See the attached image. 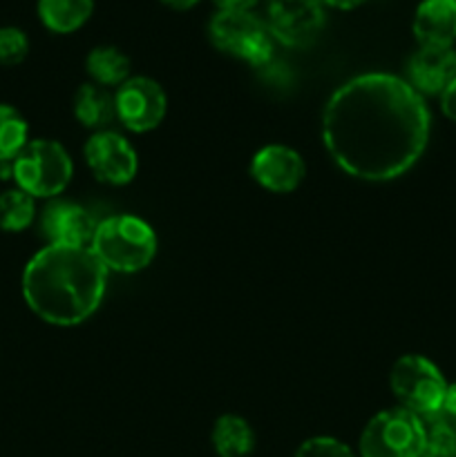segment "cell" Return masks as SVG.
Returning a JSON list of instances; mask_svg holds the SVG:
<instances>
[{"mask_svg": "<svg viewBox=\"0 0 456 457\" xmlns=\"http://www.w3.org/2000/svg\"><path fill=\"white\" fill-rule=\"evenodd\" d=\"M443 411L452 418H456V382L454 384H447V391H445V400H443Z\"/></svg>", "mask_w": 456, "mask_h": 457, "instance_id": "cell-26", "label": "cell"}, {"mask_svg": "<svg viewBox=\"0 0 456 457\" xmlns=\"http://www.w3.org/2000/svg\"><path fill=\"white\" fill-rule=\"evenodd\" d=\"M30 143L27 120L16 107L0 103V163L13 161Z\"/></svg>", "mask_w": 456, "mask_h": 457, "instance_id": "cell-21", "label": "cell"}, {"mask_svg": "<svg viewBox=\"0 0 456 457\" xmlns=\"http://www.w3.org/2000/svg\"><path fill=\"white\" fill-rule=\"evenodd\" d=\"M88 74L92 76L94 83L101 87H112V85H123L130 79V58L121 49L112 45H101L88 54Z\"/></svg>", "mask_w": 456, "mask_h": 457, "instance_id": "cell-18", "label": "cell"}, {"mask_svg": "<svg viewBox=\"0 0 456 457\" xmlns=\"http://www.w3.org/2000/svg\"><path fill=\"white\" fill-rule=\"evenodd\" d=\"M411 29L420 47H454L456 0H423L416 7Z\"/></svg>", "mask_w": 456, "mask_h": 457, "instance_id": "cell-14", "label": "cell"}, {"mask_svg": "<svg viewBox=\"0 0 456 457\" xmlns=\"http://www.w3.org/2000/svg\"><path fill=\"white\" fill-rule=\"evenodd\" d=\"M362 3H367V0H325L326 7L340 9V12H351V9L360 7Z\"/></svg>", "mask_w": 456, "mask_h": 457, "instance_id": "cell-28", "label": "cell"}, {"mask_svg": "<svg viewBox=\"0 0 456 457\" xmlns=\"http://www.w3.org/2000/svg\"><path fill=\"white\" fill-rule=\"evenodd\" d=\"M30 54V38L21 27H0V65H21Z\"/></svg>", "mask_w": 456, "mask_h": 457, "instance_id": "cell-22", "label": "cell"}, {"mask_svg": "<svg viewBox=\"0 0 456 457\" xmlns=\"http://www.w3.org/2000/svg\"><path fill=\"white\" fill-rule=\"evenodd\" d=\"M165 105L168 101L161 85L148 76L128 79L114 94L116 116L125 128L139 134L159 128L165 116Z\"/></svg>", "mask_w": 456, "mask_h": 457, "instance_id": "cell-9", "label": "cell"}, {"mask_svg": "<svg viewBox=\"0 0 456 457\" xmlns=\"http://www.w3.org/2000/svg\"><path fill=\"white\" fill-rule=\"evenodd\" d=\"M36 217V199L21 187H13L0 195V230L22 232L31 226Z\"/></svg>", "mask_w": 456, "mask_h": 457, "instance_id": "cell-20", "label": "cell"}, {"mask_svg": "<svg viewBox=\"0 0 456 457\" xmlns=\"http://www.w3.org/2000/svg\"><path fill=\"white\" fill-rule=\"evenodd\" d=\"M456 80L454 47H418L407 62V83L420 96H441Z\"/></svg>", "mask_w": 456, "mask_h": 457, "instance_id": "cell-13", "label": "cell"}, {"mask_svg": "<svg viewBox=\"0 0 456 457\" xmlns=\"http://www.w3.org/2000/svg\"><path fill=\"white\" fill-rule=\"evenodd\" d=\"M325 0H266V27L286 47H308L326 22Z\"/></svg>", "mask_w": 456, "mask_h": 457, "instance_id": "cell-8", "label": "cell"}, {"mask_svg": "<svg viewBox=\"0 0 456 457\" xmlns=\"http://www.w3.org/2000/svg\"><path fill=\"white\" fill-rule=\"evenodd\" d=\"M208 36L219 52L249 62L255 70L273 58V36L266 21L253 12H217L208 25Z\"/></svg>", "mask_w": 456, "mask_h": 457, "instance_id": "cell-5", "label": "cell"}, {"mask_svg": "<svg viewBox=\"0 0 456 457\" xmlns=\"http://www.w3.org/2000/svg\"><path fill=\"white\" fill-rule=\"evenodd\" d=\"M107 268L89 245H45L22 270V297L52 326H76L106 297Z\"/></svg>", "mask_w": 456, "mask_h": 457, "instance_id": "cell-2", "label": "cell"}, {"mask_svg": "<svg viewBox=\"0 0 456 457\" xmlns=\"http://www.w3.org/2000/svg\"><path fill=\"white\" fill-rule=\"evenodd\" d=\"M85 161L94 177L110 186H125L137 177V152L121 134L110 129L97 132L85 143Z\"/></svg>", "mask_w": 456, "mask_h": 457, "instance_id": "cell-10", "label": "cell"}, {"mask_svg": "<svg viewBox=\"0 0 456 457\" xmlns=\"http://www.w3.org/2000/svg\"><path fill=\"white\" fill-rule=\"evenodd\" d=\"M74 116L83 128L103 132L116 116L114 96L97 83L80 85L74 96Z\"/></svg>", "mask_w": 456, "mask_h": 457, "instance_id": "cell-16", "label": "cell"}, {"mask_svg": "<svg viewBox=\"0 0 456 457\" xmlns=\"http://www.w3.org/2000/svg\"><path fill=\"white\" fill-rule=\"evenodd\" d=\"M164 7L173 9V12H188V9L197 7V4L201 3V0H159Z\"/></svg>", "mask_w": 456, "mask_h": 457, "instance_id": "cell-27", "label": "cell"}, {"mask_svg": "<svg viewBox=\"0 0 456 457\" xmlns=\"http://www.w3.org/2000/svg\"><path fill=\"white\" fill-rule=\"evenodd\" d=\"M103 266L114 272H139L156 254V235L143 219L119 214L101 221L89 244Z\"/></svg>", "mask_w": 456, "mask_h": 457, "instance_id": "cell-3", "label": "cell"}, {"mask_svg": "<svg viewBox=\"0 0 456 457\" xmlns=\"http://www.w3.org/2000/svg\"><path fill=\"white\" fill-rule=\"evenodd\" d=\"M423 420L402 406L371 418L360 436V457H423Z\"/></svg>", "mask_w": 456, "mask_h": 457, "instance_id": "cell-6", "label": "cell"}, {"mask_svg": "<svg viewBox=\"0 0 456 457\" xmlns=\"http://www.w3.org/2000/svg\"><path fill=\"white\" fill-rule=\"evenodd\" d=\"M217 12H253L259 0H213Z\"/></svg>", "mask_w": 456, "mask_h": 457, "instance_id": "cell-24", "label": "cell"}, {"mask_svg": "<svg viewBox=\"0 0 456 457\" xmlns=\"http://www.w3.org/2000/svg\"><path fill=\"white\" fill-rule=\"evenodd\" d=\"M420 420L425 427L423 457H456V418L438 411Z\"/></svg>", "mask_w": 456, "mask_h": 457, "instance_id": "cell-19", "label": "cell"}, {"mask_svg": "<svg viewBox=\"0 0 456 457\" xmlns=\"http://www.w3.org/2000/svg\"><path fill=\"white\" fill-rule=\"evenodd\" d=\"M98 223L92 214L70 201H54L43 210L40 232L49 245H88L92 244Z\"/></svg>", "mask_w": 456, "mask_h": 457, "instance_id": "cell-11", "label": "cell"}, {"mask_svg": "<svg viewBox=\"0 0 456 457\" xmlns=\"http://www.w3.org/2000/svg\"><path fill=\"white\" fill-rule=\"evenodd\" d=\"M307 168L302 156L286 145H266L253 156L250 177L271 192H293L302 183Z\"/></svg>", "mask_w": 456, "mask_h": 457, "instance_id": "cell-12", "label": "cell"}, {"mask_svg": "<svg viewBox=\"0 0 456 457\" xmlns=\"http://www.w3.org/2000/svg\"><path fill=\"white\" fill-rule=\"evenodd\" d=\"M389 384L402 409L411 411L418 418H427L443 411L447 382L438 366L427 357H401L389 373Z\"/></svg>", "mask_w": 456, "mask_h": 457, "instance_id": "cell-7", "label": "cell"}, {"mask_svg": "<svg viewBox=\"0 0 456 457\" xmlns=\"http://www.w3.org/2000/svg\"><path fill=\"white\" fill-rule=\"evenodd\" d=\"M441 110L447 119L456 123V80L441 94Z\"/></svg>", "mask_w": 456, "mask_h": 457, "instance_id": "cell-25", "label": "cell"}, {"mask_svg": "<svg viewBox=\"0 0 456 457\" xmlns=\"http://www.w3.org/2000/svg\"><path fill=\"white\" fill-rule=\"evenodd\" d=\"M74 165L58 141L34 138L13 161V181L34 199H52L72 181Z\"/></svg>", "mask_w": 456, "mask_h": 457, "instance_id": "cell-4", "label": "cell"}, {"mask_svg": "<svg viewBox=\"0 0 456 457\" xmlns=\"http://www.w3.org/2000/svg\"><path fill=\"white\" fill-rule=\"evenodd\" d=\"M213 446L219 457H249L255 449V433L240 415H222L213 427Z\"/></svg>", "mask_w": 456, "mask_h": 457, "instance_id": "cell-17", "label": "cell"}, {"mask_svg": "<svg viewBox=\"0 0 456 457\" xmlns=\"http://www.w3.org/2000/svg\"><path fill=\"white\" fill-rule=\"evenodd\" d=\"M295 457H356L353 451L349 449L344 442L335 440V437H311V440L302 442Z\"/></svg>", "mask_w": 456, "mask_h": 457, "instance_id": "cell-23", "label": "cell"}, {"mask_svg": "<svg viewBox=\"0 0 456 457\" xmlns=\"http://www.w3.org/2000/svg\"><path fill=\"white\" fill-rule=\"evenodd\" d=\"M38 18L54 34L79 31L94 12V0H38Z\"/></svg>", "mask_w": 456, "mask_h": 457, "instance_id": "cell-15", "label": "cell"}, {"mask_svg": "<svg viewBox=\"0 0 456 457\" xmlns=\"http://www.w3.org/2000/svg\"><path fill=\"white\" fill-rule=\"evenodd\" d=\"M429 129L425 98L405 79L383 71L347 80L322 112L326 152L360 181H393L410 172L427 147Z\"/></svg>", "mask_w": 456, "mask_h": 457, "instance_id": "cell-1", "label": "cell"}]
</instances>
